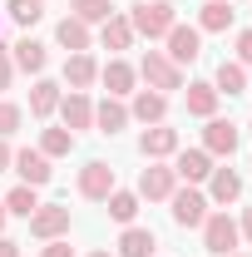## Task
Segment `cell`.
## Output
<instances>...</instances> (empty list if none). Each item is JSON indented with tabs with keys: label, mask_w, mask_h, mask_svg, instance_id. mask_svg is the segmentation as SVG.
Returning <instances> with one entry per match:
<instances>
[{
	"label": "cell",
	"mask_w": 252,
	"mask_h": 257,
	"mask_svg": "<svg viewBox=\"0 0 252 257\" xmlns=\"http://www.w3.org/2000/svg\"><path fill=\"white\" fill-rule=\"evenodd\" d=\"M10 163H15V154H10V144H5V139H0V173H5V168H10Z\"/></svg>",
	"instance_id": "36"
},
{
	"label": "cell",
	"mask_w": 252,
	"mask_h": 257,
	"mask_svg": "<svg viewBox=\"0 0 252 257\" xmlns=\"http://www.w3.org/2000/svg\"><path fill=\"white\" fill-rule=\"evenodd\" d=\"M45 60H50V55H45V45H40V40H20V45H15V64H20L25 74H40Z\"/></svg>",
	"instance_id": "24"
},
{
	"label": "cell",
	"mask_w": 252,
	"mask_h": 257,
	"mask_svg": "<svg viewBox=\"0 0 252 257\" xmlns=\"http://www.w3.org/2000/svg\"><path fill=\"white\" fill-rule=\"evenodd\" d=\"M55 40H60L64 50L84 55V50H89V25H84V20H74V15H64V20H60V30H55Z\"/></svg>",
	"instance_id": "15"
},
{
	"label": "cell",
	"mask_w": 252,
	"mask_h": 257,
	"mask_svg": "<svg viewBox=\"0 0 252 257\" xmlns=\"http://www.w3.org/2000/svg\"><path fill=\"white\" fill-rule=\"evenodd\" d=\"M94 124L104 128V134H119V128L129 124V109H124V104H119L114 94H109V99H104V104L94 109Z\"/></svg>",
	"instance_id": "19"
},
{
	"label": "cell",
	"mask_w": 252,
	"mask_h": 257,
	"mask_svg": "<svg viewBox=\"0 0 252 257\" xmlns=\"http://www.w3.org/2000/svg\"><path fill=\"white\" fill-rule=\"evenodd\" d=\"M173 173L188 178V183H203V178L213 173V154H208V149H183L178 163H173Z\"/></svg>",
	"instance_id": "9"
},
{
	"label": "cell",
	"mask_w": 252,
	"mask_h": 257,
	"mask_svg": "<svg viewBox=\"0 0 252 257\" xmlns=\"http://www.w3.org/2000/svg\"><path fill=\"white\" fill-rule=\"evenodd\" d=\"M60 114H64V128H69V134H74V128H89V124H94V104L79 94V89H74L69 99H60Z\"/></svg>",
	"instance_id": "10"
},
{
	"label": "cell",
	"mask_w": 252,
	"mask_h": 257,
	"mask_svg": "<svg viewBox=\"0 0 252 257\" xmlns=\"http://www.w3.org/2000/svg\"><path fill=\"white\" fill-rule=\"evenodd\" d=\"M188 114L213 119V114H218V89H213V84H188Z\"/></svg>",
	"instance_id": "17"
},
{
	"label": "cell",
	"mask_w": 252,
	"mask_h": 257,
	"mask_svg": "<svg viewBox=\"0 0 252 257\" xmlns=\"http://www.w3.org/2000/svg\"><path fill=\"white\" fill-rule=\"evenodd\" d=\"M218 94H242L247 89V74H242V64H232V60H222L218 64V84H213Z\"/></svg>",
	"instance_id": "25"
},
{
	"label": "cell",
	"mask_w": 252,
	"mask_h": 257,
	"mask_svg": "<svg viewBox=\"0 0 252 257\" xmlns=\"http://www.w3.org/2000/svg\"><path fill=\"white\" fill-rule=\"evenodd\" d=\"M242 232H247V242H252V208L242 213Z\"/></svg>",
	"instance_id": "38"
},
{
	"label": "cell",
	"mask_w": 252,
	"mask_h": 257,
	"mask_svg": "<svg viewBox=\"0 0 252 257\" xmlns=\"http://www.w3.org/2000/svg\"><path fill=\"white\" fill-rule=\"evenodd\" d=\"M104 203H109V218H119V223H134V213H139V193H119L114 188Z\"/></svg>",
	"instance_id": "29"
},
{
	"label": "cell",
	"mask_w": 252,
	"mask_h": 257,
	"mask_svg": "<svg viewBox=\"0 0 252 257\" xmlns=\"http://www.w3.org/2000/svg\"><path fill=\"white\" fill-rule=\"evenodd\" d=\"M5 10H10V15H15V20H20V25H35V20H40V15H45V5H40V0H10V5H5Z\"/></svg>",
	"instance_id": "31"
},
{
	"label": "cell",
	"mask_w": 252,
	"mask_h": 257,
	"mask_svg": "<svg viewBox=\"0 0 252 257\" xmlns=\"http://www.w3.org/2000/svg\"><path fill=\"white\" fill-rule=\"evenodd\" d=\"M30 232L45 237V242L64 237V232H69V208H60V203H40V208L30 213Z\"/></svg>",
	"instance_id": "3"
},
{
	"label": "cell",
	"mask_w": 252,
	"mask_h": 257,
	"mask_svg": "<svg viewBox=\"0 0 252 257\" xmlns=\"http://www.w3.org/2000/svg\"><path fill=\"white\" fill-rule=\"evenodd\" d=\"M79 193H84V198H94V203H104V198H109V193H114V168H109V163H84V168H79Z\"/></svg>",
	"instance_id": "7"
},
{
	"label": "cell",
	"mask_w": 252,
	"mask_h": 257,
	"mask_svg": "<svg viewBox=\"0 0 252 257\" xmlns=\"http://www.w3.org/2000/svg\"><path fill=\"white\" fill-rule=\"evenodd\" d=\"M15 168H20V178L40 188V183H50V159L40 154V149H25V154H15Z\"/></svg>",
	"instance_id": "13"
},
{
	"label": "cell",
	"mask_w": 252,
	"mask_h": 257,
	"mask_svg": "<svg viewBox=\"0 0 252 257\" xmlns=\"http://www.w3.org/2000/svg\"><path fill=\"white\" fill-rule=\"evenodd\" d=\"M198 25H203V30H227V25H232V5H227V0H208L203 15H198Z\"/></svg>",
	"instance_id": "26"
},
{
	"label": "cell",
	"mask_w": 252,
	"mask_h": 257,
	"mask_svg": "<svg viewBox=\"0 0 252 257\" xmlns=\"http://www.w3.org/2000/svg\"><path fill=\"white\" fill-rule=\"evenodd\" d=\"M129 45H134V25L124 15H109L104 20V50H129Z\"/></svg>",
	"instance_id": "22"
},
{
	"label": "cell",
	"mask_w": 252,
	"mask_h": 257,
	"mask_svg": "<svg viewBox=\"0 0 252 257\" xmlns=\"http://www.w3.org/2000/svg\"><path fill=\"white\" fill-rule=\"evenodd\" d=\"M208 154H218V159H232V149H237V128L227 124V119H208Z\"/></svg>",
	"instance_id": "11"
},
{
	"label": "cell",
	"mask_w": 252,
	"mask_h": 257,
	"mask_svg": "<svg viewBox=\"0 0 252 257\" xmlns=\"http://www.w3.org/2000/svg\"><path fill=\"white\" fill-rule=\"evenodd\" d=\"M0 257H20V247H15L10 237H0Z\"/></svg>",
	"instance_id": "37"
},
{
	"label": "cell",
	"mask_w": 252,
	"mask_h": 257,
	"mask_svg": "<svg viewBox=\"0 0 252 257\" xmlns=\"http://www.w3.org/2000/svg\"><path fill=\"white\" fill-rule=\"evenodd\" d=\"M139 149H144V159H168V154H178V128H144V139H139Z\"/></svg>",
	"instance_id": "8"
},
{
	"label": "cell",
	"mask_w": 252,
	"mask_h": 257,
	"mask_svg": "<svg viewBox=\"0 0 252 257\" xmlns=\"http://www.w3.org/2000/svg\"><path fill=\"white\" fill-rule=\"evenodd\" d=\"M0 227H5V203H0Z\"/></svg>",
	"instance_id": "39"
},
{
	"label": "cell",
	"mask_w": 252,
	"mask_h": 257,
	"mask_svg": "<svg viewBox=\"0 0 252 257\" xmlns=\"http://www.w3.org/2000/svg\"><path fill=\"white\" fill-rule=\"evenodd\" d=\"M237 60H242V64H252V30H242V35H237Z\"/></svg>",
	"instance_id": "33"
},
{
	"label": "cell",
	"mask_w": 252,
	"mask_h": 257,
	"mask_svg": "<svg viewBox=\"0 0 252 257\" xmlns=\"http://www.w3.org/2000/svg\"><path fill=\"white\" fill-rule=\"evenodd\" d=\"M0 89H10V55L0 50Z\"/></svg>",
	"instance_id": "35"
},
{
	"label": "cell",
	"mask_w": 252,
	"mask_h": 257,
	"mask_svg": "<svg viewBox=\"0 0 252 257\" xmlns=\"http://www.w3.org/2000/svg\"><path fill=\"white\" fill-rule=\"evenodd\" d=\"M64 79H69V89H89L99 79V64L89 60V55H69V60H64Z\"/></svg>",
	"instance_id": "14"
},
{
	"label": "cell",
	"mask_w": 252,
	"mask_h": 257,
	"mask_svg": "<svg viewBox=\"0 0 252 257\" xmlns=\"http://www.w3.org/2000/svg\"><path fill=\"white\" fill-rule=\"evenodd\" d=\"M203 242H208V252H232L237 247V223L227 218V213H213V218H203Z\"/></svg>",
	"instance_id": "4"
},
{
	"label": "cell",
	"mask_w": 252,
	"mask_h": 257,
	"mask_svg": "<svg viewBox=\"0 0 252 257\" xmlns=\"http://www.w3.org/2000/svg\"><path fill=\"white\" fill-rule=\"evenodd\" d=\"M208 178H213V198H218V203H237V198H242V178H237L232 168H213Z\"/></svg>",
	"instance_id": "20"
},
{
	"label": "cell",
	"mask_w": 252,
	"mask_h": 257,
	"mask_svg": "<svg viewBox=\"0 0 252 257\" xmlns=\"http://www.w3.org/2000/svg\"><path fill=\"white\" fill-rule=\"evenodd\" d=\"M129 25H134V35L163 40V35L178 25V15H173V5H168V0H139V5H134V15H129Z\"/></svg>",
	"instance_id": "1"
},
{
	"label": "cell",
	"mask_w": 252,
	"mask_h": 257,
	"mask_svg": "<svg viewBox=\"0 0 252 257\" xmlns=\"http://www.w3.org/2000/svg\"><path fill=\"white\" fill-rule=\"evenodd\" d=\"M168 203H173V223H178V227H198L203 218H208V198H203V193H193V188H183V193L173 188Z\"/></svg>",
	"instance_id": "6"
},
{
	"label": "cell",
	"mask_w": 252,
	"mask_h": 257,
	"mask_svg": "<svg viewBox=\"0 0 252 257\" xmlns=\"http://www.w3.org/2000/svg\"><path fill=\"white\" fill-rule=\"evenodd\" d=\"M94 257H114V252H94Z\"/></svg>",
	"instance_id": "40"
},
{
	"label": "cell",
	"mask_w": 252,
	"mask_h": 257,
	"mask_svg": "<svg viewBox=\"0 0 252 257\" xmlns=\"http://www.w3.org/2000/svg\"><path fill=\"white\" fill-rule=\"evenodd\" d=\"M163 40H168V60L173 64H193L198 55H203V35L193 30V25H173Z\"/></svg>",
	"instance_id": "5"
},
{
	"label": "cell",
	"mask_w": 252,
	"mask_h": 257,
	"mask_svg": "<svg viewBox=\"0 0 252 257\" xmlns=\"http://www.w3.org/2000/svg\"><path fill=\"white\" fill-rule=\"evenodd\" d=\"M99 74H104V84H109V94H114V99L134 89V69H129L124 60H109L104 69H99Z\"/></svg>",
	"instance_id": "21"
},
{
	"label": "cell",
	"mask_w": 252,
	"mask_h": 257,
	"mask_svg": "<svg viewBox=\"0 0 252 257\" xmlns=\"http://www.w3.org/2000/svg\"><path fill=\"white\" fill-rule=\"evenodd\" d=\"M69 5H74V20H84V25H89V20H109V15H114V10H109V0H69Z\"/></svg>",
	"instance_id": "30"
},
{
	"label": "cell",
	"mask_w": 252,
	"mask_h": 257,
	"mask_svg": "<svg viewBox=\"0 0 252 257\" xmlns=\"http://www.w3.org/2000/svg\"><path fill=\"white\" fill-rule=\"evenodd\" d=\"M35 208H40V198H35L30 183H20V188H10L5 193V213H20V218H30Z\"/></svg>",
	"instance_id": "27"
},
{
	"label": "cell",
	"mask_w": 252,
	"mask_h": 257,
	"mask_svg": "<svg viewBox=\"0 0 252 257\" xmlns=\"http://www.w3.org/2000/svg\"><path fill=\"white\" fill-rule=\"evenodd\" d=\"M40 257H74V247H69L64 237H55V242H50V247H45V252H40Z\"/></svg>",
	"instance_id": "34"
},
{
	"label": "cell",
	"mask_w": 252,
	"mask_h": 257,
	"mask_svg": "<svg viewBox=\"0 0 252 257\" xmlns=\"http://www.w3.org/2000/svg\"><path fill=\"white\" fill-rule=\"evenodd\" d=\"M69 149H74V134H69V128H45V139H40V154H45V159H60Z\"/></svg>",
	"instance_id": "28"
},
{
	"label": "cell",
	"mask_w": 252,
	"mask_h": 257,
	"mask_svg": "<svg viewBox=\"0 0 252 257\" xmlns=\"http://www.w3.org/2000/svg\"><path fill=\"white\" fill-rule=\"evenodd\" d=\"M173 178H178L173 168L149 163V168H144V178H139V193H144V198H173Z\"/></svg>",
	"instance_id": "12"
},
{
	"label": "cell",
	"mask_w": 252,
	"mask_h": 257,
	"mask_svg": "<svg viewBox=\"0 0 252 257\" xmlns=\"http://www.w3.org/2000/svg\"><path fill=\"white\" fill-rule=\"evenodd\" d=\"M55 109H60V84H50V79H40V84L30 89V114H35V119H50Z\"/></svg>",
	"instance_id": "16"
},
{
	"label": "cell",
	"mask_w": 252,
	"mask_h": 257,
	"mask_svg": "<svg viewBox=\"0 0 252 257\" xmlns=\"http://www.w3.org/2000/svg\"><path fill=\"white\" fill-rule=\"evenodd\" d=\"M144 79H149V89H158V94H168V89H183V74H178V64L168 60V55H158V50H149V55H144Z\"/></svg>",
	"instance_id": "2"
},
{
	"label": "cell",
	"mask_w": 252,
	"mask_h": 257,
	"mask_svg": "<svg viewBox=\"0 0 252 257\" xmlns=\"http://www.w3.org/2000/svg\"><path fill=\"white\" fill-rule=\"evenodd\" d=\"M20 128V104H0V139Z\"/></svg>",
	"instance_id": "32"
},
{
	"label": "cell",
	"mask_w": 252,
	"mask_h": 257,
	"mask_svg": "<svg viewBox=\"0 0 252 257\" xmlns=\"http://www.w3.org/2000/svg\"><path fill=\"white\" fill-rule=\"evenodd\" d=\"M158 242H154V232L149 227H129L124 237H119V257H149Z\"/></svg>",
	"instance_id": "18"
},
{
	"label": "cell",
	"mask_w": 252,
	"mask_h": 257,
	"mask_svg": "<svg viewBox=\"0 0 252 257\" xmlns=\"http://www.w3.org/2000/svg\"><path fill=\"white\" fill-rule=\"evenodd\" d=\"M134 114H139V119H144V124H163V114H168V99L158 94H149V89H144V94L134 99Z\"/></svg>",
	"instance_id": "23"
}]
</instances>
